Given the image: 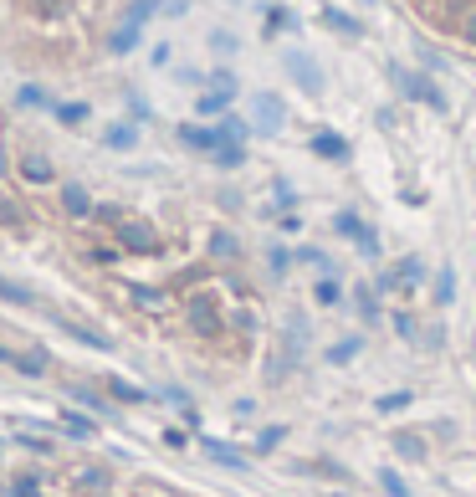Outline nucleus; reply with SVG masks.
<instances>
[{"instance_id": "obj_1", "label": "nucleus", "mask_w": 476, "mask_h": 497, "mask_svg": "<svg viewBox=\"0 0 476 497\" xmlns=\"http://www.w3.org/2000/svg\"><path fill=\"white\" fill-rule=\"evenodd\" d=\"M425 21L446 26L450 37H461L466 47H476V0H410Z\"/></svg>"}, {"instance_id": "obj_2", "label": "nucleus", "mask_w": 476, "mask_h": 497, "mask_svg": "<svg viewBox=\"0 0 476 497\" xmlns=\"http://www.w3.org/2000/svg\"><path fill=\"white\" fill-rule=\"evenodd\" d=\"M113 247L123 257H164V231L154 221H143V216H123L113 226Z\"/></svg>"}, {"instance_id": "obj_3", "label": "nucleus", "mask_w": 476, "mask_h": 497, "mask_svg": "<svg viewBox=\"0 0 476 497\" xmlns=\"http://www.w3.org/2000/svg\"><path fill=\"white\" fill-rule=\"evenodd\" d=\"M11 180H21L26 190H47V185H57L52 154H41V149H26V154H16V174H11Z\"/></svg>"}, {"instance_id": "obj_4", "label": "nucleus", "mask_w": 476, "mask_h": 497, "mask_svg": "<svg viewBox=\"0 0 476 497\" xmlns=\"http://www.w3.org/2000/svg\"><path fill=\"white\" fill-rule=\"evenodd\" d=\"M185 323H190L195 333H220V328H226V313H220V302L200 288V292L185 298Z\"/></svg>"}, {"instance_id": "obj_5", "label": "nucleus", "mask_w": 476, "mask_h": 497, "mask_svg": "<svg viewBox=\"0 0 476 497\" xmlns=\"http://www.w3.org/2000/svg\"><path fill=\"white\" fill-rule=\"evenodd\" d=\"M57 206H62L67 221H92L98 200H92V190L82 180H57Z\"/></svg>"}, {"instance_id": "obj_6", "label": "nucleus", "mask_w": 476, "mask_h": 497, "mask_svg": "<svg viewBox=\"0 0 476 497\" xmlns=\"http://www.w3.org/2000/svg\"><path fill=\"white\" fill-rule=\"evenodd\" d=\"M0 226H5V231H16V236H26L31 226V210H26V200H16L11 190H0Z\"/></svg>"}, {"instance_id": "obj_7", "label": "nucleus", "mask_w": 476, "mask_h": 497, "mask_svg": "<svg viewBox=\"0 0 476 497\" xmlns=\"http://www.w3.org/2000/svg\"><path fill=\"white\" fill-rule=\"evenodd\" d=\"M103 47H108V57H129L133 47H139V26H133V21L113 26V31H108V41H103Z\"/></svg>"}, {"instance_id": "obj_8", "label": "nucleus", "mask_w": 476, "mask_h": 497, "mask_svg": "<svg viewBox=\"0 0 476 497\" xmlns=\"http://www.w3.org/2000/svg\"><path fill=\"white\" fill-rule=\"evenodd\" d=\"M26 5V16H37V21H62L67 11H72V0H21Z\"/></svg>"}, {"instance_id": "obj_9", "label": "nucleus", "mask_w": 476, "mask_h": 497, "mask_svg": "<svg viewBox=\"0 0 476 497\" xmlns=\"http://www.w3.org/2000/svg\"><path fill=\"white\" fill-rule=\"evenodd\" d=\"M103 144H108V149H133V144H139V123H129V118H118L113 129L103 133Z\"/></svg>"}, {"instance_id": "obj_10", "label": "nucleus", "mask_w": 476, "mask_h": 497, "mask_svg": "<svg viewBox=\"0 0 476 497\" xmlns=\"http://www.w3.org/2000/svg\"><path fill=\"white\" fill-rule=\"evenodd\" d=\"M52 118L62 123V129H78V123H88V118H92V108L88 103H57Z\"/></svg>"}, {"instance_id": "obj_11", "label": "nucleus", "mask_w": 476, "mask_h": 497, "mask_svg": "<svg viewBox=\"0 0 476 497\" xmlns=\"http://www.w3.org/2000/svg\"><path fill=\"white\" fill-rule=\"evenodd\" d=\"M0 298L11 302V308H37V298H31V288H21L16 277H0Z\"/></svg>"}, {"instance_id": "obj_12", "label": "nucleus", "mask_w": 476, "mask_h": 497, "mask_svg": "<svg viewBox=\"0 0 476 497\" xmlns=\"http://www.w3.org/2000/svg\"><path fill=\"white\" fill-rule=\"evenodd\" d=\"M16 103H21V108H57V98L41 88V82H26V88L16 92Z\"/></svg>"}, {"instance_id": "obj_13", "label": "nucleus", "mask_w": 476, "mask_h": 497, "mask_svg": "<svg viewBox=\"0 0 476 497\" xmlns=\"http://www.w3.org/2000/svg\"><path fill=\"white\" fill-rule=\"evenodd\" d=\"M108 395H113V400H129V406H143V400H149V395L139 390V385H129V380H108Z\"/></svg>"}, {"instance_id": "obj_14", "label": "nucleus", "mask_w": 476, "mask_h": 497, "mask_svg": "<svg viewBox=\"0 0 476 497\" xmlns=\"http://www.w3.org/2000/svg\"><path fill=\"white\" fill-rule=\"evenodd\" d=\"M11 369H21V375H41V369H47V354H21V349H16V365Z\"/></svg>"}, {"instance_id": "obj_15", "label": "nucleus", "mask_w": 476, "mask_h": 497, "mask_svg": "<svg viewBox=\"0 0 476 497\" xmlns=\"http://www.w3.org/2000/svg\"><path fill=\"white\" fill-rule=\"evenodd\" d=\"M11 497H41L37 471H26V477H16V482H11Z\"/></svg>"}, {"instance_id": "obj_16", "label": "nucleus", "mask_w": 476, "mask_h": 497, "mask_svg": "<svg viewBox=\"0 0 476 497\" xmlns=\"http://www.w3.org/2000/svg\"><path fill=\"white\" fill-rule=\"evenodd\" d=\"M92 221H98V226H108V231H113V226L123 221V206H98V210H92Z\"/></svg>"}, {"instance_id": "obj_17", "label": "nucleus", "mask_w": 476, "mask_h": 497, "mask_svg": "<svg viewBox=\"0 0 476 497\" xmlns=\"http://www.w3.org/2000/svg\"><path fill=\"white\" fill-rule=\"evenodd\" d=\"M118 257H123L118 247H92V251H88V262H92V267H113Z\"/></svg>"}, {"instance_id": "obj_18", "label": "nucleus", "mask_w": 476, "mask_h": 497, "mask_svg": "<svg viewBox=\"0 0 476 497\" xmlns=\"http://www.w3.org/2000/svg\"><path fill=\"white\" fill-rule=\"evenodd\" d=\"M129 298L139 302V308H159V302H164V298H159L154 288H139V282H133V288H129Z\"/></svg>"}, {"instance_id": "obj_19", "label": "nucleus", "mask_w": 476, "mask_h": 497, "mask_svg": "<svg viewBox=\"0 0 476 497\" xmlns=\"http://www.w3.org/2000/svg\"><path fill=\"white\" fill-rule=\"evenodd\" d=\"M11 174H16V154H11V144L0 139V185L11 180Z\"/></svg>"}, {"instance_id": "obj_20", "label": "nucleus", "mask_w": 476, "mask_h": 497, "mask_svg": "<svg viewBox=\"0 0 476 497\" xmlns=\"http://www.w3.org/2000/svg\"><path fill=\"white\" fill-rule=\"evenodd\" d=\"M72 400H82V406H92V410H108V406H103V395H92L88 385H72Z\"/></svg>"}, {"instance_id": "obj_21", "label": "nucleus", "mask_w": 476, "mask_h": 497, "mask_svg": "<svg viewBox=\"0 0 476 497\" xmlns=\"http://www.w3.org/2000/svg\"><path fill=\"white\" fill-rule=\"evenodd\" d=\"M67 431H72V436H92V420H82V416L67 410Z\"/></svg>"}, {"instance_id": "obj_22", "label": "nucleus", "mask_w": 476, "mask_h": 497, "mask_svg": "<svg viewBox=\"0 0 476 497\" xmlns=\"http://www.w3.org/2000/svg\"><path fill=\"white\" fill-rule=\"evenodd\" d=\"M21 446H26V451H41V457H47V451H52V446L41 441V436H21Z\"/></svg>"}, {"instance_id": "obj_23", "label": "nucleus", "mask_w": 476, "mask_h": 497, "mask_svg": "<svg viewBox=\"0 0 476 497\" xmlns=\"http://www.w3.org/2000/svg\"><path fill=\"white\" fill-rule=\"evenodd\" d=\"M0 365H16V349H5V344H0Z\"/></svg>"}]
</instances>
